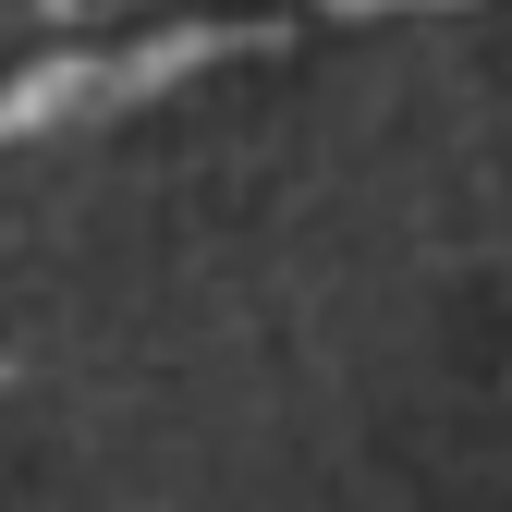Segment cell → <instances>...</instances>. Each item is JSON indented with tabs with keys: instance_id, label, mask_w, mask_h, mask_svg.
Wrapping results in <instances>:
<instances>
[{
	"instance_id": "cell-1",
	"label": "cell",
	"mask_w": 512,
	"mask_h": 512,
	"mask_svg": "<svg viewBox=\"0 0 512 512\" xmlns=\"http://www.w3.org/2000/svg\"><path fill=\"white\" fill-rule=\"evenodd\" d=\"M196 61H232V37H196V25H171V37H135V49H61L37 61L25 86H0V135H86V122H122V110H147L159 86H183Z\"/></svg>"
},
{
	"instance_id": "cell-2",
	"label": "cell",
	"mask_w": 512,
	"mask_h": 512,
	"mask_svg": "<svg viewBox=\"0 0 512 512\" xmlns=\"http://www.w3.org/2000/svg\"><path fill=\"white\" fill-rule=\"evenodd\" d=\"M317 13H439V0H317Z\"/></svg>"
}]
</instances>
